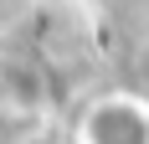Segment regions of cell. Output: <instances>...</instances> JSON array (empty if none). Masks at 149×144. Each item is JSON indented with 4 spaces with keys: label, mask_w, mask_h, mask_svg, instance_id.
<instances>
[{
    "label": "cell",
    "mask_w": 149,
    "mask_h": 144,
    "mask_svg": "<svg viewBox=\"0 0 149 144\" xmlns=\"http://www.w3.org/2000/svg\"><path fill=\"white\" fill-rule=\"evenodd\" d=\"M77 144H149V98L103 93L77 118Z\"/></svg>",
    "instance_id": "1"
}]
</instances>
